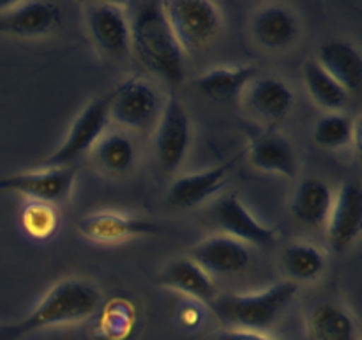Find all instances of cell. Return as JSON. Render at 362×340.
<instances>
[{"mask_svg": "<svg viewBox=\"0 0 362 340\" xmlns=\"http://www.w3.org/2000/svg\"><path fill=\"white\" fill-rule=\"evenodd\" d=\"M283 269L290 276V282L299 283L315 282L320 278L322 273L325 271V254L315 244L306 243V241H297V243L288 244L283 251L281 257Z\"/></svg>", "mask_w": 362, "mask_h": 340, "instance_id": "cb8c5ba5", "label": "cell"}, {"mask_svg": "<svg viewBox=\"0 0 362 340\" xmlns=\"http://www.w3.org/2000/svg\"><path fill=\"white\" fill-rule=\"evenodd\" d=\"M76 166H45L0 179V190L16 191L30 200L59 205L69 200L76 181Z\"/></svg>", "mask_w": 362, "mask_h": 340, "instance_id": "ba28073f", "label": "cell"}, {"mask_svg": "<svg viewBox=\"0 0 362 340\" xmlns=\"http://www.w3.org/2000/svg\"><path fill=\"white\" fill-rule=\"evenodd\" d=\"M244 154L246 152L240 151L221 165L177 177L166 191V202L177 209H191L204 204L205 200H209L212 195H216L225 186L226 177Z\"/></svg>", "mask_w": 362, "mask_h": 340, "instance_id": "7c38bea8", "label": "cell"}, {"mask_svg": "<svg viewBox=\"0 0 362 340\" xmlns=\"http://www.w3.org/2000/svg\"><path fill=\"white\" fill-rule=\"evenodd\" d=\"M191 144V120L182 101L173 91L161 106L154 130V151L163 170L172 172L186 159Z\"/></svg>", "mask_w": 362, "mask_h": 340, "instance_id": "8992f818", "label": "cell"}, {"mask_svg": "<svg viewBox=\"0 0 362 340\" xmlns=\"http://www.w3.org/2000/svg\"><path fill=\"white\" fill-rule=\"evenodd\" d=\"M250 163L257 170L265 174L293 179L299 172V162L293 145L286 137L276 131H269L258 137L246 149Z\"/></svg>", "mask_w": 362, "mask_h": 340, "instance_id": "e0dca14e", "label": "cell"}, {"mask_svg": "<svg viewBox=\"0 0 362 340\" xmlns=\"http://www.w3.org/2000/svg\"><path fill=\"white\" fill-rule=\"evenodd\" d=\"M81 236L95 243H117L134 236H154L161 234L163 227L140 216L126 215L119 211H98L78 220Z\"/></svg>", "mask_w": 362, "mask_h": 340, "instance_id": "4fadbf2b", "label": "cell"}, {"mask_svg": "<svg viewBox=\"0 0 362 340\" xmlns=\"http://www.w3.org/2000/svg\"><path fill=\"white\" fill-rule=\"evenodd\" d=\"M322 69L327 71L346 92H359L362 85V57L359 48L345 39H331L320 46L317 55Z\"/></svg>", "mask_w": 362, "mask_h": 340, "instance_id": "ac0fdd59", "label": "cell"}, {"mask_svg": "<svg viewBox=\"0 0 362 340\" xmlns=\"http://www.w3.org/2000/svg\"><path fill=\"white\" fill-rule=\"evenodd\" d=\"M303 78L308 94L313 99L315 105H318L320 108L327 110L329 113H334L346 105L349 92L327 71L322 69V66L315 59L304 62Z\"/></svg>", "mask_w": 362, "mask_h": 340, "instance_id": "d4e9b609", "label": "cell"}, {"mask_svg": "<svg viewBox=\"0 0 362 340\" xmlns=\"http://www.w3.org/2000/svg\"><path fill=\"white\" fill-rule=\"evenodd\" d=\"M159 282L168 289L186 294L187 298H193L205 305H211L218 298V290H216L211 275L205 273L191 259H177V261L170 262L163 269Z\"/></svg>", "mask_w": 362, "mask_h": 340, "instance_id": "7402d4cb", "label": "cell"}, {"mask_svg": "<svg viewBox=\"0 0 362 340\" xmlns=\"http://www.w3.org/2000/svg\"><path fill=\"white\" fill-rule=\"evenodd\" d=\"M0 340H4V332H2V324H0Z\"/></svg>", "mask_w": 362, "mask_h": 340, "instance_id": "f546056e", "label": "cell"}, {"mask_svg": "<svg viewBox=\"0 0 362 340\" xmlns=\"http://www.w3.org/2000/svg\"><path fill=\"white\" fill-rule=\"evenodd\" d=\"M161 106V98L154 85L145 78L133 76L112 91L110 119L120 126L141 130L158 120Z\"/></svg>", "mask_w": 362, "mask_h": 340, "instance_id": "52a82bcc", "label": "cell"}, {"mask_svg": "<svg viewBox=\"0 0 362 340\" xmlns=\"http://www.w3.org/2000/svg\"><path fill=\"white\" fill-rule=\"evenodd\" d=\"M297 290L299 285L286 280L258 293L218 296L209 308L230 328L262 333L281 317L296 298Z\"/></svg>", "mask_w": 362, "mask_h": 340, "instance_id": "3957f363", "label": "cell"}, {"mask_svg": "<svg viewBox=\"0 0 362 340\" xmlns=\"http://www.w3.org/2000/svg\"><path fill=\"white\" fill-rule=\"evenodd\" d=\"M85 20L94 45L112 59H124L131 52L129 11L124 4L94 2L85 6Z\"/></svg>", "mask_w": 362, "mask_h": 340, "instance_id": "9c48e42d", "label": "cell"}, {"mask_svg": "<svg viewBox=\"0 0 362 340\" xmlns=\"http://www.w3.org/2000/svg\"><path fill=\"white\" fill-rule=\"evenodd\" d=\"M357 130L359 128L356 126L352 117L339 112L325 113L315 123L313 140L320 147L336 151L357 144Z\"/></svg>", "mask_w": 362, "mask_h": 340, "instance_id": "4316f807", "label": "cell"}, {"mask_svg": "<svg viewBox=\"0 0 362 340\" xmlns=\"http://www.w3.org/2000/svg\"><path fill=\"white\" fill-rule=\"evenodd\" d=\"M191 261L209 275H235L251 261L250 246L226 234H214L191 248Z\"/></svg>", "mask_w": 362, "mask_h": 340, "instance_id": "9a60e30c", "label": "cell"}, {"mask_svg": "<svg viewBox=\"0 0 362 340\" xmlns=\"http://www.w3.org/2000/svg\"><path fill=\"white\" fill-rule=\"evenodd\" d=\"M297 14L283 4L262 6L251 18V32L258 45L267 50H286L299 38Z\"/></svg>", "mask_w": 362, "mask_h": 340, "instance_id": "2e32d148", "label": "cell"}, {"mask_svg": "<svg viewBox=\"0 0 362 340\" xmlns=\"http://www.w3.org/2000/svg\"><path fill=\"white\" fill-rule=\"evenodd\" d=\"M59 223L60 218L57 205L28 200L21 211V225L25 232L34 239H49L59 230Z\"/></svg>", "mask_w": 362, "mask_h": 340, "instance_id": "83f0119b", "label": "cell"}, {"mask_svg": "<svg viewBox=\"0 0 362 340\" xmlns=\"http://www.w3.org/2000/svg\"><path fill=\"white\" fill-rule=\"evenodd\" d=\"M131 50L147 69L177 85L186 74V53L170 28L163 2L134 4L129 13Z\"/></svg>", "mask_w": 362, "mask_h": 340, "instance_id": "6da1fadb", "label": "cell"}, {"mask_svg": "<svg viewBox=\"0 0 362 340\" xmlns=\"http://www.w3.org/2000/svg\"><path fill=\"white\" fill-rule=\"evenodd\" d=\"M163 11L184 53H197L212 45L221 30V11L207 0H170Z\"/></svg>", "mask_w": 362, "mask_h": 340, "instance_id": "277c9868", "label": "cell"}, {"mask_svg": "<svg viewBox=\"0 0 362 340\" xmlns=\"http://www.w3.org/2000/svg\"><path fill=\"white\" fill-rule=\"evenodd\" d=\"M251 112L267 123H279L293 105V92L276 76H257L243 92Z\"/></svg>", "mask_w": 362, "mask_h": 340, "instance_id": "d6986e66", "label": "cell"}, {"mask_svg": "<svg viewBox=\"0 0 362 340\" xmlns=\"http://www.w3.org/2000/svg\"><path fill=\"white\" fill-rule=\"evenodd\" d=\"M334 193L325 181L306 177L297 184L290 202V211L300 223L310 227H325L331 215Z\"/></svg>", "mask_w": 362, "mask_h": 340, "instance_id": "44dd1931", "label": "cell"}, {"mask_svg": "<svg viewBox=\"0 0 362 340\" xmlns=\"http://www.w3.org/2000/svg\"><path fill=\"white\" fill-rule=\"evenodd\" d=\"M101 300L99 289L88 280H60L21 321L2 324L4 340H20L39 329L85 321L98 312Z\"/></svg>", "mask_w": 362, "mask_h": 340, "instance_id": "7a4b0ae2", "label": "cell"}, {"mask_svg": "<svg viewBox=\"0 0 362 340\" xmlns=\"http://www.w3.org/2000/svg\"><path fill=\"white\" fill-rule=\"evenodd\" d=\"M212 218L223 229V234L244 244L272 246L279 234L272 227L262 223L239 198V193H226L212 208Z\"/></svg>", "mask_w": 362, "mask_h": 340, "instance_id": "30bf717a", "label": "cell"}, {"mask_svg": "<svg viewBox=\"0 0 362 340\" xmlns=\"http://www.w3.org/2000/svg\"><path fill=\"white\" fill-rule=\"evenodd\" d=\"M362 230V190L357 183H343L334 195L325 223V239L336 254L349 250Z\"/></svg>", "mask_w": 362, "mask_h": 340, "instance_id": "8fae6325", "label": "cell"}, {"mask_svg": "<svg viewBox=\"0 0 362 340\" xmlns=\"http://www.w3.org/2000/svg\"><path fill=\"white\" fill-rule=\"evenodd\" d=\"M60 11L53 2H14L0 6V35L37 38L59 25Z\"/></svg>", "mask_w": 362, "mask_h": 340, "instance_id": "5bb4252c", "label": "cell"}, {"mask_svg": "<svg viewBox=\"0 0 362 340\" xmlns=\"http://www.w3.org/2000/svg\"><path fill=\"white\" fill-rule=\"evenodd\" d=\"M306 326V340H361L354 315L332 301L317 305L308 315Z\"/></svg>", "mask_w": 362, "mask_h": 340, "instance_id": "603a6c76", "label": "cell"}, {"mask_svg": "<svg viewBox=\"0 0 362 340\" xmlns=\"http://www.w3.org/2000/svg\"><path fill=\"white\" fill-rule=\"evenodd\" d=\"M112 91L101 98H94L81 108L71 124L62 144L45 159V166H67L94 149L99 138L106 133L110 123Z\"/></svg>", "mask_w": 362, "mask_h": 340, "instance_id": "5b68a950", "label": "cell"}, {"mask_svg": "<svg viewBox=\"0 0 362 340\" xmlns=\"http://www.w3.org/2000/svg\"><path fill=\"white\" fill-rule=\"evenodd\" d=\"M258 76L253 64L232 67H212L194 80V87L204 98L216 103H228L243 96L247 85Z\"/></svg>", "mask_w": 362, "mask_h": 340, "instance_id": "ffe728a7", "label": "cell"}, {"mask_svg": "<svg viewBox=\"0 0 362 340\" xmlns=\"http://www.w3.org/2000/svg\"><path fill=\"white\" fill-rule=\"evenodd\" d=\"M214 340H279V339H271V336L264 335V333L257 332H246V329H235V328H226L221 329L218 335L214 336ZM306 340V339H304Z\"/></svg>", "mask_w": 362, "mask_h": 340, "instance_id": "f1b7e54d", "label": "cell"}, {"mask_svg": "<svg viewBox=\"0 0 362 340\" xmlns=\"http://www.w3.org/2000/svg\"><path fill=\"white\" fill-rule=\"evenodd\" d=\"M92 156L99 165L112 174H126L136 162V147L126 133H105L92 149Z\"/></svg>", "mask_w": 362, "mask_h": 340, "instance_id": "484cf974", "label": "cell"}]
</instances>
